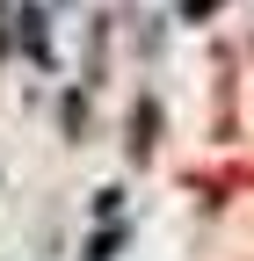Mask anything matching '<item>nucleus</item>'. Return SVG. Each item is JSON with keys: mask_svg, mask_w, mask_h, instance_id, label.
Listing matches in <instances>:
<instances>
[{"mask_svg": "<svg viewBox=\"0 0 254 261\" xmlns=\"http://www.w3.org/2000/svg\"><path fill=\"white\" fill-rule=\"evenodd\" d=\"M153 130H160V109H131V152H153Z\"/></svg>", "mask_w": 254, "mask_h": 261, "instance_id": "f257e3e1", "label": "nucleus"}]
</instances>
